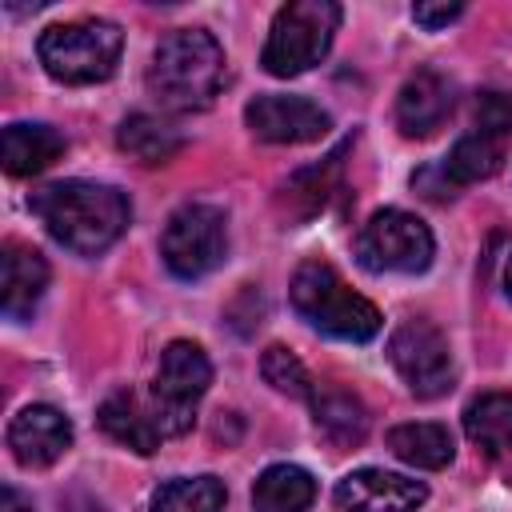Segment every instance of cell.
I'll return each mask as SVG.
<instances>
[{"instance_id": "d6986e66", "label": "cell", "mask_w": 512, "mask_h": 512, "mask_svg": "<svg viewBox=\"0 0 512 512\" xmlns=\"http://www.w3.org/2000/svg\"><path fill=\"white\" fill-rule=\"evenodd\" d=\"M116 144H120L132 160H140V164H164V160H172V156L184 148V136H180L172 124H164L160 116L136 112V116H128V120L120 124Z\"/></svg>"}, {"instance_id": "7a4b0ae2", "label": "cell", "mask_w": 512, "mask_h": 512, "mask_svg": "<svg viewBox=\"0 0 512 512\" xmlns=\"http://www.w3.org/2000/svg\"><path fill=\"white\" fill-rule=\"evenodd\" d=\"M224 84V48L204 28L168 32L148 64V92L168 112H200Z\"/></svg>"}, {"instance_id": "f1b7e54d", "label": "cell", "mask_w": 512, "mask_h": 512, "mask_svg": "<svg viewBox=\"0 0 512 512\" xmlns=\"http://www.w3.org/2000/svg\"><path fill=\"white\" fill-rule=\"evenodd\" d=\"M504 284H508V296H512V260H508V272H504Z\"/></svg>"}, {"instance_id": "d4e9b609", "label": "cell", "mask_w": 512, "mask_h": 512, "mask_svg": "<svg viewBox=\"0 0 512 512\" xmlns=\"http://www.w3.org/2000/svg\"><path fill=\"white\" fill-rule=\"evenodd\" d=\"M260 376H264L276 392H284V396H296V400H308V396H312V380H308L304 364H300L284 344L264 348V356H260Z\"/></svg>"}, {"instance_id": "4fadbf2b", "label": "cell", "mask_w": 512, "mask_h": 512, "mask_svg": "<svg viewBox=\"0 0 512 512\" xmlns=\"http://www.w3.org/2000/svg\"><path fill=\"white\" fill-rule=\"evenodd\" d=\"M452 104H456V84L436 68H420L404 80V88L396 96V124L412 140L432 136L452 116Z\"/></svg>"}, {"instance_id": "5b68a950", "label": "cell", "mask_w": 512, "mask_h": 512, "mask_svg": "<svg viewBox=\"0 0 512 512\" xmlns=\"http://www.w3.org/2000/svg\"><path fill=\"white\" fill-rule=\"evenodd\" d=\"M336 24H340V4H332V0H292V4H284L276 12V20L268 28V40H264V52H260L264 72L284 76V80L308 72L312 64H320L328 56Z\"/></svg>"}, {"instance_id": "44dd1931", "label": "cell", "mask_w": 512, "mask_h": 512, "mask_svg": "<svg viewBox=\"0 0 512 512\" xmlns=\"http://www.w3.org/2000/svg\"><path fill=\"white\" fill-rule=\"evenodd\" d=\"M388 448L412 464V468H444L452 460V432L444 424H428V420H416V424H396L388 432Z\"/></svg>"}, {"instance_id": "7c38bea8", "label": "cell", "mask_w": 512, "mask_h": 512, "mask_svg": "<svg viewBox=\"0 0 512 512\" xmlns=\"http://www.w3.org/2000/svg\"><path fill=\"white\" fill-rule=\"evenodd\" d=\"M424 500H428V488L420 480H408L384 468H360L336 484L340 512H416Z\"/></svg>"}, {"instance_id": "6da1fadb", "label": "cell", "mask_w": 512, "mask_h": 512, "mask_svg": "<svg viewBox=\"0 0 512 512\" xmlns=\"http://www.w3.org/2000/svg\"><path fill=\"white\" fill-rule=\"evenodd\" d=\"M32 212L44 220L48 236L68 252L96 256L120 240L128 228V196L96 180H60L32 196Z\"/></svg>"}, {"instance_id": "83f0119b", "label": "cell", "mask_w": 512, "mask_h": 512, "mask_svg": "<svg viewBox=\"0 0 512 512\" xmlns=\"http://www.w3.org/2000/svg\"><path fill=\"white\" fill-rule=\"evenodd\" d=\"M0 512H32V508L20 500L16 488H4V492H0Z\"/></svg>"}, {"instance_id": "4316f807", "label": "cell", "mask_w": 512, "mask_h": 512, "mask_svg": "<svg viewBox=\"0 0 512 512\" xmlns=\"http://www.w3.org/2000/svg\"><path fill=\"white\" fill-rule=\"evenodd\" d=\"M460 12H464V4H416V8H412V20L424 24L428 32H436V28L452 24Z\"/></svg>"}, {"instance_id": "52a82bcc", "label": "cell", "mask_w": 512, "mask_h": 512, "mask_svg": "<svg viewBox=\"0 0 512 512\" xmlns=\"http://www.w3.org/2000/svg\"><path fill=\"white\" fill-rule=\"evenodd\" d=\"M228 252V228L224 212L212 204H184L168 216L164 236H160V256L172 276L180 280H200L208 276Z\"/></svg>"}, {"instance_id": "3957f363", "label": "cell", "mask_w": 512, "mask_h": 512, "mask_svg": "<svg viewBox=\"0 0 512 512\" xmlns=\"http://www.w3.org/2000/svg\"><path fill=\"white\" fill-rule=\"evenodd\" d=\"M292 308L324 336H336V340H352V344H364L380 332V312L372 300H364L360 292H352L340 272L324 260H304L292 276Z\"/></svg>"}, {"instance_id": "8fae6325", "label": "cell", "mask_w": 512, "mask_h": 512, "mask_svg": "<svg viewBox=\"0 0 512 512\" xmlns=\"http://www.w3.org/2000/svg\"><path fill=\"white\" fill-rule=\"evenodd\" d=\"M8 448L24 468H48L72 448V424L52 404H28L8 424Z\"/></svg>"}, {"instance_id": "30bf717a", "label": "cell", "mask_w": 512, "mask_h": 512, "mask_svg": "<svg viewBox=\"0 0 512 512\" xmlns=\"http://www.w3.org/2000/svg\"><path fill=\"white\" fill-rule=\"evenodd\" d=\"M244 120L268 144H308L332 128V120L320 104H312L304 96H280V92L256 96L244 108Z\"/></svg>"}, {"instance_id": "cb8c5ba5", "label": "cell", "mask_w": 512, "mask_h": 512, "mask_svg": "<svg viewBox=\"0 0 512 512\" xmlns=\"http://www.w3.org/2000/svg\"><path fill=\"white\" fill-rule=\"evenodd\" d=\"M340 156H344V148H336L328 160H320L316 168L296 172V176L284 184V200L296 204L300 216H312V212L328 200V188L336 184V172H340Z\"/></svg>"}, {"instance_id": "ac0fdd59", "label": "cell", "mask_w": 512, "mask_h": 512, "mask_svg": "<svg viewBox=\"0 0 512 512\" xmlns=\"http://www.w3.org/2000/svg\"><path fill=\"white\" fill-rule=\"evenodd\" d=\"M464 432L484 452H512V392H484L464 408Z\"/></svg>"}, {"instance_id": "277c9868", "label": "cell", "mask_w": 512, "mask_h": 512, "mask_svg": "<svg viewBox=\"0 0 512 512\" xmlns=\"http://www.w3.org/2000/svg\"><path fill=\"white\" fill-rule=\"evenodd\" d=\"M124 32L112 20H68L40 32V64L60 84H96L116 72Z\"/></svg>"}, {"instance_id": "2e32d148", "label": "cell", "mask_w": 512, "mask_h": 512, "mask_svg": "<svg viewBox=\"0 0 512 512\" xmlns=\"http://www.w3.org/2000/svg\"><path fill=\"white\" fill-rule=\"evenodd\" d=\"M0 152L12 176H36L64 156V136L52 124H8Z\"/></svg>"}, {"instance_id": "ffe728a7", "label": "cell", "mask_w": 512, "mask_h": 512, "mask_svg": "<svg viewBox=\"0 0 512 512\" xmlns=\"http://www.w3.org/2000/svg\"><path fill=\"white\" fill-rule=\"evenodd\" d=\"M312 412H316V428L336 444V448H352L364 440L368 432V412L356 396L328 388V392H312Z\"/></svg>"}, {"instance_id": "5bb4252c", "label": "cell", "mask_w": 512, "mask_h": 512, "mask_svg": "<svg viewBox=\"0 0 512 512\" xmlns=\"http://www.w3.org/2000/svg\"><path fill=\"white\" fill-rule=\"evenodd\" d=\"M0 264H4V316H12V320L32 316L36 300L48 288V264H44V256L32 244L8 240Z\"/></svg>"}, {"instance_id": "9a60e30c", "label": "cell", "mask_w": 512, "mask_h": 512, "mask_svg": "<svg viewBox=\"0 0 512 512\" xmlns=\"http://www.w3.org/2000/svg\"><path fill=\"white\" fill-rule=\"evenodd\" d=\"M100 428L116 440V444H124V448H132V452H140V456H152L156 448H160V428H156V416H152V408L136 396V392H112L104 404H100Z\"/></svg>"}, {"instance_id": "7402d4cb", "label": "cell", "mask_w": 512, "mask_h": 512, "mask_svg": "<svg viewBox=\"0 0 512 512\" xmlns=\"http://www.w3.org/2000/svg\"><path fill=\"white\" fill-rule=\"evenodd\" d=\"M504 160V140L496 136H484V132H468L452 144L448 160H444V180L452 188L460 184H476V180H488Z\"/></svg>"}, {"instance_id": "e0dca14e", "label": "cell", "mask_w": 512, "mask_h": 512, "mask_svg": "<svg viewBox=\"0 0 512 512\" xmlns=\"http://www.w3.org/2000/svg\"><path fill=\"white\" fill-rule=\"evenodd\" d=\"M316 480L296 464H272L252 484V512H308Z\"/></svg>"}, {"instance_id": "484cf974", "label": "cell", "mask_w": 512, "mask_h": 512, "mask_svg": "<svg viewBox=\"0 0 512 512\" xmlns=\"http://www.w3.org/2000/svg\"><path fill=\"white\" fill-rule=\"evenodd\" d=\"M472 120H476V132L496 136V140H508V136H512V92H504V88H484V92L476 96Z\"/></svg>"}, {"instance_id": "8992f818", "label": "cell", "mask_w": 512, "mask_h": 512, "mask_svg": "<svg viewBox=\"0 0 512 512\" xmlns=\"http://www.w3.org/2000/svg\"><path fill=\"white\" fill-rule=\"evenodd\" d=\"M208 384H212V364H208V356H204L200 344L172 340L160 352V368H156V380H152L148 408H152L156 428H160L164 440L192 428L196 404L208 392Z\"/></svg>"}, {"instance_id": "9c48e42d", "label": "cell", "mask_w": 512, "mask_h": 512, "mask_svg": "<svg viewBox=\"0 0 512 512\" xmlns=\"http://www.w3.org/2000/svg\"><path fill=\"white\" fill-rule=\"evenodd\" d=\"M388 360L392 368L400 372V380L408 384L412 396L420 400H436L452 388L456 380V368H452V352H448V340L436 324L412 316L404 320L392 340H388Z\"/></svg>"}, {"instance_id": "ba28073f", "label": "cell", "mask_w": 512, "mask_h": 512, "mask_svg": "<svg viewBox=\"0 0 512 512\" xmlns=\"http://www.w3.org/2000/svg\"><path fill=\"white\" fill-rule=\"evenodd\" d=\"M432 252L436 240L428 224L404 208L376 212L356 236V256L368 272H424L432 264Z\"/></svg>"}, {"instance_id": "603a6c76", "label": "cell", "mask_w": 512, "mask_h": 512, "mask_svg": "<svg viewBox=\"0 0 512 512\" xmlns=\"http://www.w3.org/2000/svg\"><path fill=\"white\" fill-rule=\"evenodd\" d=\"M152 512H224V484L216 476H180V480H168L156 492Z\"/></svg>"}]
</instances>
